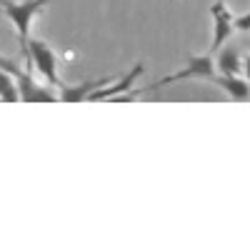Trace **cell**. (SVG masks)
I'll use <instances>...</instances> for the list:
<instances>
[{"label": "cell", "instance_id": "3957f363", "mask_svg": "<svg viewBox=\"0 0 250 250\" xmlns=\"http://www.w3.org/2000/svg\"><path fill=\"white\" fill-rule=\"evenodd\" d=\"M213 75H215V60H213V55L210 53H208V55H195V58L188 60V65L183 70L165 75L158 83H153V85L143 88V90H135V93L140 95V93H148V90H158L163 85H170V83H178V80H185V78H205V80H210Z\"/></svg>", "mask_w": 250, "mask_h": 250}, {"label": "cell", "instance_id": "8992f818", "mask_svg": "<svg viewBox=\"0 0 250 250\" xmlns=\"http://www.w3.org/2000/svg\"><path fill=\"white\" fill-rule=\"evenodd\" d=\"M110 80L113 78H95V80L80 83V85H60V100H65V103H83V100H88L95 90L105 88Z\"/></svg>", "mask_w": 250, "mask_h": 250}, {"label": "cell", "instance_id": "277c9868", "mask_svg": "<svg viewBox=\"0 0 250 250\" xmlns=\"http://www.w3.org/2000/svg\"><path fill=\"white\" fill-rule=\"evenodd\" d=\"M210 18H213V43L210 53L223 48V43L235 33V15L225 8V0H215L210 5Z\"/></svg>", "mask_w": 250, "mask_h": 250}, {"label": "cell", "instance_id": "7a4b0ae2", "mask_svg": "<svg viewBox=\"0 0 250 250\" xmlns=\"http://www.w3.org/2000/svg\"><path fill=\"white\" fill-rule=\"evenodd\" d=\"M0 68L8 70V73L13 75V80L18 83V88H20V100H25V103H53V100H55L53 90H50V88H40L38 83L33 80L30 73H25L23 68L15 65V60L0 55Z\"/></svg>", "mask_w": 250, "mask_h": 250}, {"label": "cell", "instance_id": "52a82bcc", "mask_svg": "<svg viewBox=\"0 0 250 250\" xmlns=\"http://www.w3.org/2000/svg\"><path fill=\"white\" fill-rule=\"evenodd\" d=\"M140 73H143V65H140V62H138V65L128 73V75H123L118 83H115V85H105V88H100V90H95L88 100H105V98H118V95H123L125 90H130V85H133V83L140 78Z\"/></svg>", "mask_w": 250, "mask_h": 250}, {"label": "cell", "instance_id": "7c38bea8", "mask_svg": "<svg viewBox=\"0 0 250 250\" xmlns=\"http://www.w3.org/2000/svg\"><path fill=\"white\" fill-rule=\"evenodd\" d=\"M245 75H248V80H250V55L245 58Z\"/></svg>", "mask_w": 250, "mask_h": 250}, {"label": "cell", "instance_id": "6da1fadb", "mask_svg": "<svg viewBox=\"0 0 250 250\" xmlns=\"http://www.w3.org/2000/svg\"><path fill=\"white\" fill-rule=\"evenodd\" d=\"M50 0H23V3H15V0H0V8L5 10L8 20L15 25L18 30V40H20V53L25 55V60H30V25L35 15L43 10Z\"/></svg>", "mask_w": 250, "mask_h": 250}, {"label": "cell", "instance_id": "9c48e42d", "mask_svg": "<svg viewBox=\"0 0 250 250\" xmlns=\"http://www.w3.org/2000/svg\"><path fill=\"white\" fill-rule=\"evenodd\" d=\"M215 62H218V70L225 73V75H238L240 68H243V62H240V50H238L235 45L223 48Z\"/></svg>", "mask_w": 250, "mask_h": 250}, {"label": "cell", "instance_id": "5b68a950", "mask_svg": "<svg viewBox=\"0 0 250 250\" xmlns=\"http://www.w3.org/2000/svg\"><path fill=\"white\" fill-rule=\"evenodd\" d=\"M30 60L35 62V68L40 70L50 85H62V80L58 78V60H55V53L43 43V40H30Z\"/></svg>", "mask_w": 250, "mask_h": 250}, {"label": "cell", "instance_id": "30bf717a", "mask_svg": "<svg viewBox=\"0 0 250 250\" xmlns=\"http://www.w3.org/2000/svg\"><path fill=\"white\" fill-rule=\"evenodd\" d=\"M13 75L8 70L0 68V100H5V103H18L20 100V88H18V83L10 80Z\"/></svg>", "mask_w": 250, "mask_h": 250}, {"label": "cell", "instance_id": "8fae6325", "mask_svg": "<svg viewBox=\"0 0 250 250\" xmlns=\"http://www.w3.org/2000/svg\"><path fill=\"white\" fill-rule=\"evenodd\" d=\"M235 30H243V33H248V30H250V10H248L245 15L235 18Z\"/></svg>", "mask_w": 250, "mask_h": 250}, {"label": "cell", "instance_id": "ba28073f", "mask_svg": "<svg viewBox=\"0 0 250 250\" xmlns=\"http://www.w3.org/2000/svg\"><path fill=\"white\" fill-rule=\"evenodd\" d=\"M210 83H215L218 88H223L233 100H248V98H250V83H248V80H240L238 75H225V73H220V75H213Z\"/></svg>", "mask_w": 250, "mask_h": 250}]
</instances>
